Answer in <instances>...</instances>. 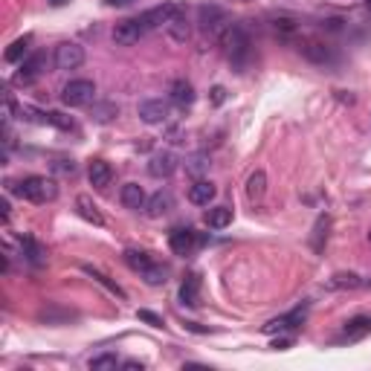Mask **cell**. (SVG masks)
<instances>
[{
	"label": "cell",
	"mask_w": 371,
	"mask_h": 371,
	"mask_svg": "<svg viewBox=\"0 0 371 371\" xmlns=\"http://www.w3.org/2000/svg\"><path fill=\"white\" fill-rule=\"evenodd\" d=\"M221 47L226 50V58L235 73H244L252 61V41L244 27L238 24H226V29L221 32Z\"/></svg>",
	"instance_id": "obj_1"
},
{
	"label": "cell",
	"mask_w": 371,
	"mask_h": 371,
	"mask_svg": "<svg viewBox=\"0 0 371 371\" xmlns=\"http://www.w3.org/2000/svg\"><path fill=\"white\" fill-rule=\"evenodd\" d=\"M12 191L29 203H47L58 198V183L50 177H41V174H32V177H24L21 183H15Z\"/></svg>",
	"instance_id": "obj_2"
},
{
	"label": "cell",
	"mask_w": 371,
	"mask_h": 371,
	"mask_svg": "<svg viewBox=\"0 0 371 371\" xmlns=\"http://www.w3.org/2000/svg\"><path fill=\"white\" fill-rule=\"evenodd\" d=\"M96 99V85L90 79H73L64 90H61V102L67 108H87Z\"/></svg>",
	"instance_id": "obj_3"
},
{
	"label": "cell",
	"mask_w": 371,
	"mask_h": 371,
	"mask_svg": "<svg viewBox=\"0 0 371 371\" xmlns=\"http://www.w3.org/2000/svg\"><path fill=\"white\" fill-rule=\"evenodd\" d=\"M145 35H148V29H145V24L140 21V17H128V21H119L113 27V41L119 47L140 44V38H145Z\"/></svg>",
	"instance_id": "obj_4"
},
{
	"label": "cell",
	"mask_w": 371,
	"mask_h": 371,
	"mask_svg": "<svg viewBox=\"0 0 371 371\" xmlns=\"http://www.w3.org/2000/svg\"><path fill=\"white\" fill-rule=\"evenodd\" d=\"M85 47L82 44H75V41H64V44H58L55 47V67L58 70H79L85 64Z\"/></svg>",
	"instance_id": "obj_5"
},
{
	"label": "cell",
	"mask_w": 371,
	"mask_h": 371,
	"mask_svg": "<svg viewBox=\"0 0 371 371\" xmlns=\"http://www.w3.org/2000/svg\"><path fill=\"white\" fill-rule=\"evenodd\" d=\"M201 244H203V238H201L194 229H189V226L174 229L171 235H168V247H171L174 256H191V252L198 249Z\"/></svg>",
	"instance_id": "obj_6"
},
{
	"label": "cell",
	"mask_w": 371,
	"mask_h": 371,
	"mask_svg": "<svg viewBox=\"0 0 371 371\" xmlns=\"http://www.w3.org/2000/svg\"><path fill=\"white\" fill-rule=\"evenodd\" d=\"M47 70V52H32V55H27L24 61H21V67H17V73H15V79L21 82V85H32L35 79H41V73Z\"/></svg>",
	"instance_id": "obj_7"
},
{
	"label": "cell",
	"mask_w": 371,
	"mask_h": 371,
	"mask_svg": "<svg viewBox=\"0 0 371 371\" xmlns=\"http://www.w3.org/2000/svg\"><path fill=\"white\" fill-rule=\"evenodd\" d=\"M136 113H140V119L145 125H163L171 110H168V102H163V99H143Z\"/></svg>",
	"instance_id": "obj_8"
},
{
	"label": "cell",
	"mask_w": 371,
	"mask_h": 371,
	"mask_svg": "<svg viewBox=\"0 0 371 371\" xmlns=\"http://www.w3.org/2000/svg\"><path fill=\"white\" fill-rule=\"evenodd\" d=\"M299 52L307 58L310 64H319V67H325V64L334 61V50H330L325 41H305V44L299 47Z\"/></svg>",
	"instance_id": "obj_9"
},
{
	"label": "cell",
	"mask_w": 371,
	"mask_h": 371,
	"mask_svg": "<svg viewBox=\"0 0 371 371\" xmlns=\"http://www.w3.org/2000/svg\"><path fill=\"white\" fill-rule=\"evenodd\" d=\"M177 171V157H174L171 151H163V154H154L148 160V174L151 177H171V174Z\"/></svg>",
	"instance_id": "obj_10"
},
{
	"label": "cell",
	"mask_w": 371,
	"mask_h": 371,
	"mask_svg": "<svg viewBox=\"0 0 371 371\" xmlns=\"http://www.w3.org/2000/svg\"><path fill=\"white\" fill-rule=\"evenodd\" d=\"M174 209V194L171 191H154L151 198H148V203H145V214L148 218H163V214H168Z\"/></svg>",
	"instance_id": "obj_11"
},
{
	"label": "cell",
	"mask_w": 371,
	"mask_h": 371,
	"mask_svg": "<svg viewBox=\"0 0 371 371\" xmlns=\"http://www.w3.org/2000/svg\"><path fill=\"white\" fill-rule=\"evenodd\" d=\"M168 99L171 105H177V108H191L194 105V87L186 82V79H174L171 87H168Z\"/></svg>",
	"instance_id": "obj_12"
},
{
	"label": "cell",
	"mask_w": 371,
	"mask_h": 371,
	"mask_svg": "<svg viewBox=\"0 0 371 371\" xmlns=\"http://www.w3.org/2000/svg\"><path fill=\"white\" fill-rule=\"evenodd\" d=\"M87 180H90L93 189H108L110 180H113V168H110V163H105V160H93L90 168H87Z\"/></svg>",
	"instance_id": "obj_13"
},
{
	"label": "cell",
	"mask_w": 371,
	"mask_h": 371,
	"mask_svg": "<svg viewBox=\"0 0 371 371\" xmlns=\"http://www.w3.org/2000/svg\"><path fill=\"white\" fill-rule=\"evenodd\" d=\"M119 201H122L125 209H145L148 194H145V189L140 183H125L122 191H119Z\"/></svg>",
	"instance_id": "obj_14"
},
{
	"label": "cell",
	"mask_w": 371,
	"mask_h": 371,
	"mask_svg": "<svg viewBox=\"0 0 371 371\" xmlns=\"http://www.w3.org/2000/svg\"><path fill=\"white\" fill-rule=\"evenodd\" d=\"M305 322V310H293V314H284L279 319H272L264 325V334H284V330H293L296 325Z\"/></svg>",
	"instance_id": "obj_15"
},
{
	"label": "cell",
	"mask_w": 371,
	"mask_h": 371,
	"mask_svg": "<svg viewBox=\"0 0 371 371\" xmlns=\"http://www.w3.org/2000/svg\"><path fill=\"white\" fill-rule=\"evenodd\" d=\"M198 15H201V27L203 29H212V32H221V27L226 24V12L221 6H214V3L201 6Z\"/></svg>",
	"instance_id": "obj_16"
},
{
	"label": "cell",
	"mask_w": 371,
	"mask_h": 371,
	"mask_svg": "<svg viewBox=\"0 0 371 371\" xmlns=\"http://www.w3.org/2000/svg\"><path fill=\"white\" fill-rule=\"evenodd\" d=\"M166 32H168L171 41H177V44H186V41H189L191 27H189V17H186V12H183V9H180V12L174 15L171 21L166 24Z\"/></svg>",
	"instance_id": "obj_17"
},
{
	"label": "cell",
	"mask_w": 371,
	"mask_h": 371,
	"mask_svg": "<svg viewBox=\"0 0 371 371\" xmlns=\"http://www.w3.org/2000/svg\"><path fill=\"white\" fill-rule=\"evenodd\" d=\"M17 244H21V252H24V259L32 264V267H41L44 261H47V249L38 244L35 238H29V235H21L17 238Z\"/></svg>",
	"instance_id": "obj_18"
},
{
	"label": "cell",
	"mask_w": 371,
	"mask_h": 371,
	"mask_svg": "<svg viewBox=\"0 0 371 371\" xmlns=\"http://www.w3.org/2000/svg\"><path fill=\"white\" fill-rule=\"evenodd\" d=\"M214 194H218V189H214V183L209 180H198L191 189H189V203L194 206H209L214 201Z\"/></svg>",
	"instance_id": "obj_19"
},
{
	"label": "cell",
	"mask_w": 371,
	"mask_h": 371,
	"mask_svg": "<svg viewBox=\"0 0 371 371\" xmlns=\"http://www.w3.org/2000/svg\"><path fill=\"white\" fill-rule=\"evenodd\" d=\"M180 302L189 305V307H198L201 305V276H198V272L186 276V282L180 284Z\"/></svg>",
	"instance_id": "obj_20"
},
{
	"label": "cell",
	"mask_w": 371,
	"mask_h": 371,
	"mask_svg": "<svg viewBox=\"0 0 371 371\" xmlns=\"http://www.w3.org/2000/svg\"><path fill=\"white\" fill-rule=\"evenodd\" d=\"M82 272H87V276H90L96 284H102V287L110 293V296H116V299H125V290H122L119 284H116L110 276H105L102 270H96V267H90V264H82Z\"/></svg>",
	"instance_id": "obj_21"
},
{
	"label": "cell",
	"mask_w": 371,
	"mask_h": 371,
	"mask_svg": "<svg viewBox=\"0 0 371 371\" xmlns=\"http://www.w3.org/2000/svg\"><path fill=\"white\" fill-rule=\"evenodd\" d=\"M75 212L82 214V218L87 221V224H93V226H105V218H102V212L96 209V203L87 198V194H79L75 198Z\"/></svg>",
	"instance_id": "obj_22"
},
{
	"label": "cell",
	"mask_w": 371,
	"mask_h": 371,
	"mask_svg": "<svg viewBox=\"0 0 371 371\" xmlns=\"http://www.w3.org/2000/svg\"><path fill=\"white\" fill-rule=\"evenodd\" d=\"M125 264H128L133 272H140V276H143V272H148L157 261H154L145 249H125Z\"/></svg>",
	"instance_id": "obj_23"
},
{
	"label": "cell",
	"mask_w": 371,
	"mask_h": 371,
	"mask_svg": "<svg viewBox=\"0 0 371 371\" xmlns=\"http://www.w3.org/2000/svg\"><path fill=\"white\" fill-rule=\"evenodd\" d=\"M116 116H119V108H116L113 102H93V108H90V119L99 122V125L113 122Z\"/></svg>",
	"instance_id": "obj_24"
},
{
	"label": "cell",
	"mask_w": 371,
	"mask_h": 371,
	"mask_svg": "<svg viewBox=\"0 0 371 371\" xmlns=\"http://www.w3.org/2000/svg\"><path fill=\"white\" fill-rule=\"evenodd\" d=\"M232 224V209L229 206H212L206 212V226L209 229H226Z\"/></svg>",
	"instance_id": "obj_25"
},
{
	"label": "cell",
	"mask_w": 371,
	"mask_h": 371,
	"mask_svg": "<svg viewBox=\"0 0 371 371\" xmlns=\"http://www.w3.org/2000/svg\"><path fill=\"white\" fill-rule=\"evenodd\" d=\"M29 44H32V35H24V38H17V41H12L9 44V50H6V61L9 64H21L24 58L29 55Z\"/></svg>",
	"instance_id": "obj_26"
},
{
	"label": "cell",
	"mask_w": 371,
	"mask_h": 371,
	"mask_svg": "<svg viewBox=\"0 0 371 371\" xmlns=\"http://www.w3.org/2000/svg\"><path fill=\"white\" fill-rule=\"evenodd\" d=\"M264 194H267V174L259 168V171H252L249 180H247V198L249 201H261Z\"/></svg>",
	"instance_id": "obj_27"
},
{
	"label": "cell",
	"mask_w": 371,
	"mask_h": 371,
	"mask_svg": "<svg viewBox=\"0 0 371 371\" xmlns=\"http://www.w3.org/2000/svg\"><path fill=\"white\" fill-rule=\"evenodd\" d=\"M365 282L357 276V272H337V276H330L328 279V287L330 290H357L363 287Z\"/></svg>",
	"instance_id": "obj_28"
},
{
	"label": "cell",
	"mask_w": 371,
	"mask_h": 371,
	"mask_svg": "<svg viewBox=\"0 0 371 371\" xmlns=\"http://www.w3.org/2000/svg\"><path fill=\"white\" fill-rule=\"evenodd\" d=\"M328 229H330V218H328V214H319L317 226H314V235H310V247H314L317 252H322V247L328 241Z\"/></svg>",
	"instance_id": "obj_29"
},
{
	"label": "cell",
	"mask_w": 371,
	"mask_h": 371,
	"mask_svg": "<svg viewBox=\"0 0 371 371\" xmlns=\"http://www.w3.org/2000/svg\"><path fill=\"white\" fill-rule=\"evenodd\" d=\"M44 125H52V128H61V131H73V119L58 110H44Z\"/></svg>",
	"instance_id": "obj_30"
},
{
	"label": "cell",
	"mask_w": 371,
	"mask_h": 371,
	"mask_svg": "<svg viewBox=\"0 0 371 371\" xmlns=\"http://www.w3.org/2000/svg\"><path fill=\"white\" fill-rule=\"evenodd\" d=\"M209 166H212V163H209L206 154H191V157L186 160V171H191V174H203Z\"/></svg>",
	"instance_id": "obj_31"
},
{
	"label": "cell",
	"mask_w": 371,
	"mask_h": 371,
	"mask_svg": "<svg viewBox=\"0 0 371 371\" xmlns=\"http://www.w3.org/2000/svg\"><path fill=\"white\" fill-rule=\"evenodd\" d=\"M166 276H168V270L160 267V264H154L148 272H143V279H145L148 284H154V287H157V284H166Z\"/></svg>",
	"instance_id": "obj_32"
},
{
	"label": "cell",
	"mask_w": 371,
	"mask_h": 371,
	"mask_svg": "<svg viewBox=\"0 0 371 371\" xmlns=\"http://www.w3.org/2000/svg\"><path fill=\"white\" fill-rule=\"evenodd\" d=\"M52 171H55V174H67V177H73V174L79 171V166H75V160H55V163H52Z\"/></svg>",
	"instance_id": "obj_33"
},
{
	"label": "cell",
	"mask_w": 371,
	"mask_h": 371,
	"mask_svg": "<svg viewBox=\"0 0 371 371\" xmlns=\"http://www.w3.org/2000/svg\"><path fill=\"white\" fill-rule=\"evenodd\" d=\"M87 365H90L93 371H99V368H116V365H119V360L110 357V354H105V357H93Z\"/></svg>",
	"instance_id": "obj_34"
},
{
	"label": "cell",
	"mask_w": 371,
	"mask_h": 371,
	"mask_svg": "<svg viewBox=\"0 0 371 371\" xmlns=\"http://www.w3.org/2000/svg\"><path fill=\"white\" fill-rule=\"evenodd\" d=\"M136 319H143V322H148L151 328H163V319H160L157 314H151V310H136Z\"/></svg>",
	"instance_id": "obj_35"
},
{
	"label": "cell",
	"mask_w": 371,
	"mask_h": 371,
	"mask_svg": "<svg viewBox=\"0 0 371 371\" xmlns=\"http://www.w3.org/2000/svg\"><path fill=\"white\" fill-rule=\"evenodd\" d=\"M226 102V87H212V105H224Z\"/></svg>",
	"instance_id": "obj_36"
},
{
	"label": "cell",
	"mask_w": 371,
	"mask_h": 371,
	"mask_svg": "<svg viewBox=\"0 0 371 371\" xmlns=\"http://www.w3.org/2000/svg\"><path fill=\"white\" fill-rule=\"evenodd\" d=\"M108 6H128V3H133V0H105Z\"/></svg>",
	"instance_id": "obj_37"
},
{
	"label": "cell",
	"mask_w": 371,
	"mask_h": 371,
	"mask_svg": "<svg viewBox=\"0 0 371 371\" xmlns=\"http://www.w3.org/2000/svg\"><path fill=\"white\" fill-rule=\"evenodd\" d=\"M290 345V340H276V342H272V348H287Z\"/></svg>",
	"instance_id": "obj_38"
},
{
	"label": "cell",
	"mask_w": 371,
	"mask_h": 371,
	"mask_svg": "<svg viewBox=\"0 0 371 371\" xmlns=\"http://www.w3.org/2000/svg\"><path fill=\"white\" fill-rule=\"evenodd\" d=\"M50 3H52V6H61V3H67V0H50Z\"/></svg>",
	"instance_id": "obj_39"
},
{
	"label": "cell",
	"mask_w": 371,
	"mask_h": 371,
	"mask_svg": "<svg viewBox=\"0 0 371 371\" xmlns=\"http://www.w3.org/2000/svg\"><path fill=\"white\" fill-rule=\"evenodd\" d=\"M365 6H368V9H371V0H365Z\"/></svg>",
	"instance_id": "obj_40"
},
{
	"label": "cell",
	"mask_w": 371,
	"mask_h": 371,
	"mask_svg": "<svg viewBox=\"0 0 371 371\" xmlns=\"http://www.w3.org/2000/svg\"><path fill=\"white\" fill-rule=\"evenodd\" d=\"M368 241H371V232H368Z\"/></svg>",
	"instance_id": "obj_41"
}]
</instances>
